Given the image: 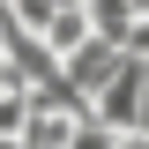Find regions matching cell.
Listing matches in <instances>:
<instances>
[{
  "instance_id": "3957f363",
  "label": "cell",
  "mask_w": 149,
  "mask_h": 149,
  "mask_svg": "<svg viewBox=\"0 0 149 149\" xmlns=\"http://www.w3.org/2000/svg\"><path fill=\"white\" fill-rule=\"evenodd\" d=\"M22 119H30V90L0 97V142H15V134H22Z\"/></svg>"
},
{
  "instance_id": "5b68a950",
  "label": "cell",
  "mask_w": 149,
  "mask_h": 149,
  "mask_svg": "<svg viewBox=\"0 0 149 149\" xmlns=\"http://www.w3.org/2000/svg\"><path fill=\"white\" fill-rule=\"evenodd\" d=\"M0 30H8V8H0Z\"/></svg>"
},
{
  "instance_id": "6da1fadb",
  "label": "cell",
  "mask_w": 149,
  "mask_h": 149,
  "mask_svg": "<svg viewBox=\"0 0 149 149\" xmlns=\"http://www.w3.org/2000/svg\"><path fill=\"white\" fill-rule=\"evenodd\" d=\"M142 90H149V67H142V60H119V74H112L104 90L90 97V119H97V127H112V134H134Z\"/></svg>"
},
{
  "instance_id": "7a4b0ae2",
  "label": "cell",
  "mask_w": 149,
  "mask_h": 149,
  "mask_svg": "<svg viewBox=\"0 0 149 149\" xmlns=\"http://www.w3.org/2000/svg\"><path fill=\"white\" fill-rule=\"evenodd\" d=\"M37 45H45L52 60L82 52V45H90V15H82V0H52V8H45V22H37Z\"/></svg>"
},
{
  "instance_id": "277c9868",
  "label": "cell",
  "mask_w": 149,
  "mask_h": 149,
  "mask_svg": "<svg viewBox=\"0 0 149 149\" xmlns=\"http://www.w3.org/2000/svg\"><path fill=\"white\" fill-rule=\"evenodd\" d=\"M119 149H149V134H119Z\"/></svg>"
}]
</instances>
